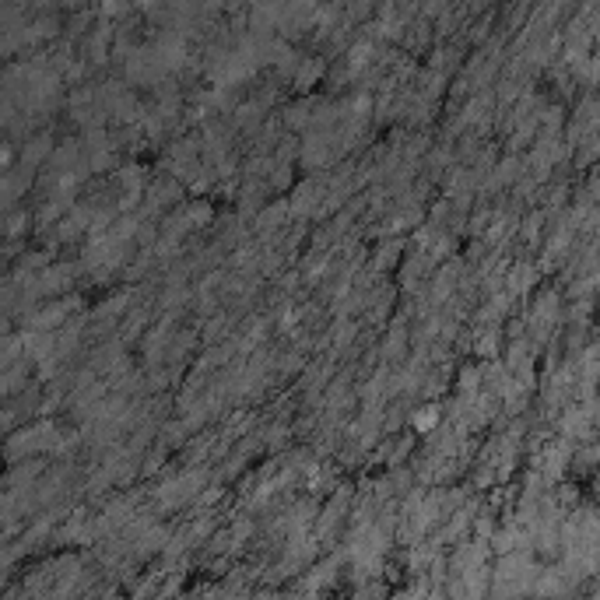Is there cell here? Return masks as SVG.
I'll return each instance as SVG.
<instances>
[{
	"mask_svg": "<svg viewBox=\"0 0 600 600\" xmlns=\"http://www.w3.org/2000/svg\"><path fill=\"white\" fill-rule=\"evenodd\" d=\"M429 425H436V411H425V415L418 418V429H429Z\"/></svg>",
	"mask_w": 600,
	"mask_h": 600,
	"instance_id": "obj_1",
	"label": "cell"
}]
</instances>
